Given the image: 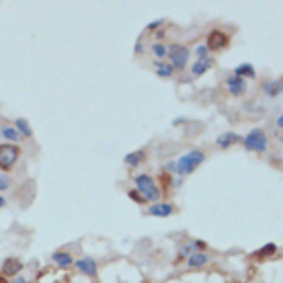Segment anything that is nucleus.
<instances>
[{
  "mask_svg": "<svg viewBox=\"0 0 283 283\" xmlns=\"http://www.w3.org/2000/svg\"><path fill=\"white\" fill-rule=\"evenodd\" d=\"M203 160H206V154H203L201 150H191L187 154H183L179 160L174 162H169L167 167H164V170H169L172 174H179V177H183V174H191L197 170Z\"/></svg>",
  "mask_w": 283,
  "mask_h": 283,
  "instance_id": "obj_1",
  "label": "nucleus"
},
{
  "mask_svg": "<svg viewBox=\"0 0 283 283\" xmlns=\"http://www.w3.org/2000/svg\"><path fill=\"white\" fill-rule=\"evenodd\" d=\"M135 191H138L144 201H152V203H158L162 193H160V187L154 183V179L150 174H138L135 177Z\"/></svg>",
  "mask_w": 283,
  "mask_h": 283,
  "instance_id": "obj_2",
  "label": "nucleus"
},
{
  "mask_svg": "<svg viewBox=\"0 0 283 283\" xmlns=\"http://www.w3.org/2000/svg\"><path fill=\"white\" fill-rule=\"evenodd\" d=\"M242 144H245V150H248V152H267V148H269L267 133L261 128L250 130L245 138H242Z\"/></svg>",
  "mask_w": 283,
  "mask_h": 283,
  "instance_id": "obj_3",
  "label": "nucleus"
},
{
  "mask_svg": "<svg viewBox=\"0 0 283 283\" xmlns=\"http://www.w3.org/2000/svg\"><path fill=\"white\" fill-rule=\"evenodd\" d=\"M189 56H191V52L187 50L185 45H179V43H174V45H170L169 47V54H167V57H169V64L174 68V72H181V70H185L187 68V62H189Z\"/></svg>",
  "mask_w": 283,
  "mask_h": 283,
  "instance_id": "obj_4",
  "label": "nucleus"
},
{
  "mask_svg": "<svg viewBox=\"0 0 283 283\" xmlns=\"http://www.w3.org/2000/svg\"><path fill=\"white\" fill-rule=\"evenodd\" d=\"M19 156H21V150L17 144H0V170H11Z\"/></svg>",
  "mask_w": 283,
  "mask_h": 283,
  "instance_id": "obj_5",
  "label": "nucleus"
},
{
  "mask_svg": "<svg viewBox=\"0 0 283 283\" xmlns=\"http://www.w3.org/2000/svg\"><path fill=\"white\" fill-rule=\"evenodd\" d=\"M228 45H230V37L224 33V31H220V29H213V31L208 35V43H206L208 50H211V52H222V50H226Z\"/></svg>",
  "mask_w": 283,
  "mask_h": 283,
  "instance_id": "obj_6",
  "label": "nucleus"
},
{
  "mask_svg": "<svg viewBox=\"0 0 283 283\" xmlns=\"http://www.w3.org/2000/svg\"><path fill=\"white\" fill-rule=\"evenodd\" d=\"M226 86H228V93L234 94V96H242V94L246 93V89H248V84H246L245 78H238V76H234V74H230L226 78Z\"/></svg>",
  "mask_w": 283,
  "mask_h": 283,
  "instance_id": "obj_7",
  "label": "nucleus"
},
{
  "mask_svg": "<svg viewBox=\"0 0 283 283\" xmlns=\"http://www.w3.org/2000/svg\"><path fill=\"white\" fill-rule=\"evenodd\" d=\"M146 213L148 216H154V218H169V216H172L174 213V206L172 203H152V206L146 209Z\"/></svg>",
  "mask_w": 283,
  "mask_h": 283,
  "instance_id": "obj_8",
  "label": "nucleus"
},
{
  "mask_svg": "<svg viewBox=\"0 0 283 283\" xmlns=\"http://www.w3.org/2000/svg\"><path fill=\"white\" fill-rule=\"evenodd\" d=\"M74 265H76V269L80 271V273H84V275H89V277H94V275H96V261L91 259V257L78 259Z\"/></svg>",
  "mask_w": 283,
  "mask_h": 283,
  "instance_id": "obj_9",
  "label": "nucleus"
},
{
  "mask_svg": "<svg viewBox=\"0 0 283 283\" xmlns=\"http://www.w3.org/2000/svg\"><path fill=\"white\" fill-rule=\"evenodd\" d=\"M281 86H283L281 78H275V80H267L265 84H263V93H265L267 96H271V99H275V96H279L281 91H283Z\"/></svg>",
  "mask_w": 283,
  "mask_h": 283,
  "instance_id": "obj_10",
  "label": "nucleus"
},
{
  "mask_svg": "<svg viewBox=\"0 0 283 283\" xmlns=\"http://www.w3.org/2000/svg\"><path fill=\"white\" fill-rule=\"evenodd\" d=\"M21 269H23V263L19 261V259H6L4 265H2V273H4V275H8V277L19 275Z\"/></svg>",
  "mask_w": 283,
  "mask_h": 283,
  "instance_id": "obj_11",
  "label": "nucleus"
},
{
  "mask_svg": "<svg viewBox=\"0 0 283 283\" xmlns=\"http://www.w3.org/2000/svg\"><path fill=\"white\" fill-rule=\"evenodd\" d=\"M208 263H209V255H208V252H193V255L187 259L189 269H199L203 265H208Z\"/></svg>",
  "mask_w": 283,
  "mask_h": 283,
  "instance_id": "obj_12",
  "label": "nucleus"
},
{
  "mask_svg": "<svg viewBox=\"0 0 283 283\" xmlns=\"http://www.w3.org/2000/svg\"><path fill=\"white\" fill-rule=\"evenodd\" d=\"M236 142H242V135H238V133H232V132H228V133H222L220 138H216V144L220 146V148H230L232 144H236Z\"/></svg>",
  "mask_w": 283,
  "mask_h": 283,
  "instance_id": "obj_13",
  "label": "nucleus"
},
{
  "mask_svg": "<svg viewBox=\"0 0 283 283\" xmlns=\"http://www.w3.org/2000/svg\"><path fill=\"white\" fill-rule=\"evenodd\" d=\"M211 66H213V57H211V56L206 57V60H199V62L195 60V64H193V68H191V72H193V76H203Z\"/></svg>",
  "mask_w": 283,
  "mask_h": 283,
  "instance_id": "obj_14",
  "label": "nucleus"
},
{
  "mask_svg": "<svg viewBox=\"0 0 283 283\" xmlns=\"http://www.w3.org/2000/svg\"><path fill=\"white\" fill-rule=\"evenodd\" d=\"M52 261L60 269H66V267L74 265V259L70 257V252H52Z\"/></svg>",
  "mask_w": 283,
  "mask_h": 283,
  "instance_id": "obj_15",
  "label": "nucleus"
},
{
  "mask_svg": "<svg viewBox=\"0 0 283 283\" xmlns=\"http://www.w3.org/2000/svg\"><path fill=\"white\" fill-rule=\"evenodd\" d=\"M234 76L238 78H257V70L252 64H240L234 68Z\"/></svg>",
  "mask_w": 283,
  "mask_h": 283,
  "instance_id": "obj_16",
  "label": "nucleus"
},
{
  "mask_svg": "<svg viewBox=\"0 0 283 283\" xmlns=\"http://www.w3.org/2000/svg\"><path fill=\"white\" fill-rule=\"evenodd\" d=\"M0 135H2V138L8 142V144H19L23 140V135L19 133L13 125H6V128H2V132H0Z\"/></svg>",
  "mask_w": 283,
  "mask_h": 283,
  "instance_id": "obj_17",
  "label": "nucleus"
},
{
  "mask_svg": "<svg viewBox=\"0 0 283 283\" xmlns=\"http://www.w3.org/2000/svg\"><path fill=\"white\" fill-rule=\"evenodd\" d=\"M144 158H146V152H144V150H138V152H132V154L125 156L123 162H125V164H130L132 169H135V167H140Z\"/></svg>",
  "mask_w": 283,
  "mask_h": 283,
  "instance_id": "obj_18",
  "label": "nucleus"
},
{
  "mask_svg": "<svg viewBox=\"0 0 283 283\" xmlns=\"http://www.w3.org/2000/svg\"><path fill=\"white\" fill-rule=\"evenodd\" d=\"M13 128H15L19 133H21L23 138H31V135H33L31 125H29V123H27V119H23V117H21V119H17V121H15Z\"/></svg>",
  "mask_w": 283,
  "mask_h": 283,
  "instance_id": "obj_19",
  "label": "nucleus"
},
{
  "mask_svg": "<svg viewBox=\"0 0 283 283\" xmlns=\"http://www.w3.org/2000/svg\"><path fill=\"white\" fill-rule=\"evenodd\" d=\"M156 74H158L160 78H170L174 74V68L169 64V62H156Z\"/></svg>",
  "mask_w": 283,
  "mask_h": 283,
  "instance_id": "obj_20",
  "label": "nucleus"
},
{
  "mask_svg": "<svg viewBox=\"0 0 283 283\" xmlns=\"http://www.w3.org/2000/svg\"><path fill=\"white\" fill-rule=\"evenodd\" d=\"M152 54L156 56V62H162L164 57H167V54H169V47L164 45L162 41H156V43L152 45Z\"/></svg>",
  "mask_w": 283,
  "mask_h": 283,
  "instance_id": "obj_21",
  "label": "nucleus"
},
{
  "mask_svg": "<svg viewBox=\"0 0 283 283\" xmlns=\"http://www.w3.org/2000/svg\"><path fill=\"white\" fill-rule=\"evenodd\" d=\"M273 252H277V246L273 245V242H269V245H265L263 248H259V250L255 252V257H271Z\"/></svg>",
  "mask_w": 283,
  "mask_h": 283,
  "instance_id": "obj_22",
  "label": "nucleus"
},
{
  "mask_svg": "<svg viewBox=\"0 0 283 283\" xmlns=\"http://www.w3.org/2000/svg\"><path fill=\"white\" fill-rule=\"evenodd\" d=\"M195 252V248H193V242H187V245H183L181 248H179V259H189L191 255Z\"/></svg>",
  "mask_w": 283,
  "mask_h": 283,
  "instance_id": "obj_23",
  "label": "nucleus"
},
{
  "mask_svg": "<svg viewBox=\"0 0 283 283\" xmlns=\"http://www.w3.org/2000/svg\"><path fill=\"white\" fill-rule=\"evenodd\" d=\"M195 56H197V62L199 60H206V57H209V50L206 45H199L197 50H195Z\"/></svg>",
  "mask_w": 283,
  "mask_h": 283,
  "instance_id": "obj_24",
  "label": "nucleus"
},
{
  "mask_svg": "<svg viewBox=\"0 0 283 283\" xmlns=\"http://www.w3.org/2000/svg\"><path fill=\"white\" fill-rule=\"evenodd\" d=\"M6 189H11V179H8V174L0 172V191H6Z\"/></svg>",
  "mask_w": 283,
  "mask_h": 283,
  "instance_id": "obj_25",
  "label": "nucleus"
},
{
  "mask_svg": "<svg viewBox=\"0 0 283 283\" xmlns=\"http://www.w3.org/2000/svg\"><path fill=\"white\" fill-rule=\"evenodd\" d=\"M128 195H130V197H132L135 203H146V201H144V197H142V195H140L138 191H135V189H130V193H128Z\"/></svg>",
  "mask_w": 283,
  "mask_h": 283,
  "instance_id": "obj_26",
  "label": "nucleus"
},
{
  "mask_svg": "<svg viewBox=\"0 0 283 283\" xmlns=\"http://www.w3.org/2000/svg\"><path fill=\"white\" fill-rule=\"evenodd\" d=\"M245 109L246 111H252V113H263V105L261 107H255V103H248V105H245Z\"/></svg>",
  "mask_w": 283,
  "mask_h": 283,
  "instance_id": "obj_27",
  "label": "nucleus"
},
{
  "mask_svg": "<svg viewBox=\"0 0 283 283\" xmlns=\"http://www.w3.org/2000/svg\"><path fill=\"white\" fill-rule=\"evenodd\" d=\"M162 19H156V21H152L150 25H148V31H154V29H158V27H162Z\"/></svg>",
  "mask_w": 283,
  "mask_h": 283,
  "instance_id": "obj_28",
  "label": "nucleus"
},
{
  "mask_svg": "<svg viewBox=\"0 0 283 283\" xmlns=\"http://www.w3.org/2000/svg\"><path fill=\"white\" fill-rule=\"evenodd\" d=\"M135 56H142L144 54V41H142V39H138V43H135Z\"/></svg>",
  "mask_w": 283,
  "mask_h": 283,
  "instance_id": "obj_29",
  "label": "nucleus"
},
{
  "mask_svg": "<svg viewBox=\"0 0 283 283\" xmlns=\"http://www.w3.org/2000/svg\"><path fill=\"white\" fill-rule=\"evenodd\" d=\"M281 128H283V115L279 113L277 115V130H281Z\"/></svg>",
  "mask_w": 283,
  "mask_h": 283,
  "instance_id": "obj_30",
  "label": "nucleus"
},
{
  "mask_svg": "<svg viewBox=\"0 0 283 283\" xmlns=\"http://www.w3.org/2000/svg\"><path fill=\"white\" fill-rule=\"evenodd\" d=\"M185 121H187L185 117H179V119H174V121H172V125H179V123H185Z\"/></svg>",
  "mask_w": 283,
  "mask_h": 283,
  "instance_id": "obj_31",
  "label": "nucleus"
},
{
  "mask_svg": "<svg viewBox=\"0 0 283 283\" xmlns=\"http://www.w3.org/2000/svg\"><path fill=\"white\" fill-rule=\"evenodd\" d=\"M4 206H6V199L2 197V195H0V208H4Z\"/></svg>",
  "mask_w": 283,
  "mask_h": 283,
  "instance_id": "obj_32",
  "label": "nucleus"
},
{
  "mask_svg": "<svg viewBox=\"0 0 283 283\" xmlns=\"http://www.w3.org/2000/svg\"><path fill=\"white\" fill-rule=\"evenodd\" d=\"M156 39H164V31H158V33H156Z\"/></svg>",
  "mask_w": 283,
  "mask_h": 283,
  "instance_id": "obj_33",
  "label": "nucleus"
},
{
  "mask_svg": "<svg viewBox=\"0 0 283 283\" xmlns=\"http://www.w3.org/2000/svg\"><path fill=\"white\" fill-rule=\"evenodd\" d=\"M0 283H6V279H4V277H0Z\"/></svg>",
  "mask_w": 283,
  "mask_h": 283,
  "instance_id": "obj_34",
  "label": "nucleus"
}]
</instances>
